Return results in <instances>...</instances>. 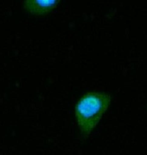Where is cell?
Wrapping results in <instances>:
<instances>
[{
    "label": "cell",
    "instance_id": "6da1fadb",
    "mask_svg": "<svg viewBox=\"0 0 147 155\" xmlns=\"http://www.w3.org/2000/svg\"><path fill=\"white\" fill-rule=\"evenodd\" d=\"M112 96L107 92L90 91L83 94L75 105V116L84 137H87L104 115Z\"/></svg>",
    "mask_w": 147,
    "mask_h": 155
},
{
    "label": "cell",
    "instance_id": "7a4b0ae2",
    "mask_svg": "<svg viewBox=\"0 0 147 155\" xmlns=\"http://www.w3.org/2000/svg\"><path fill=\"white\" fill-rule=\"evenodd\" d=\"M59 0H25L23 1V8L31 14L42 15L52 11L57 7Z\"/></svg>",
    "mask_w": 147,
    "mask_h": 155
}]
</instances>
